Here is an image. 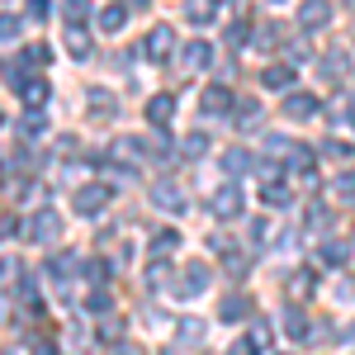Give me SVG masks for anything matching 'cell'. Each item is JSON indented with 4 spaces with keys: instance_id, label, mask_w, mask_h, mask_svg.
<instances>
[{
    "instance_id": "obj_1",
    "label": "cell",
    "mask_w": 355,
    "mask_h": 355,
    "mask_svg": "<svg viewBox=\"0 0 355 355\" xmlns=\"http://www.w3.org/2000/svg\"><path fill=\"white\" fill-rule=\"evenodd\" d=\"M24 237L28 242H57V237H62V218H57L53 209H38V214L24 223Z\"/></svg>"
},
{
    "instance_id": "obj_2",
    "label": "cell",
    "mask_w": 355,
    "mask_h": 355,
    "mask_svg": "<svg viewBox=\"0 0 355 355\" xmlns=\"http://www.w3.org/2000/svg\"><path fill=\"white\" fill-rule=\"evenodd\" d=\"M110 199H114L110 185H81V190H76V214H81V218H100Z\"/></svg>"
},
{
    "instance_id": "obj_3",
    "label": "cell",
    "mask_w": 355,
    "mask_h": 355,
    "mask_svg": "<svg viewBox=\"0 0 355 355\" xmlns=\"http://www.w3.org/2000/svg\"><path fill=\"white\" fill-rule=\"evenodd\" d=\"M110 157H114V166L133 171V166H142V157H147V142H142V137H114Z\"/></svg>"
},
{
    "instance_id": "obj_4",
    "label": "cell",
    "mask_w": 355,
    "mask_h": 355,
    "mask_svg": "<svg viewBox=\"0 0 355 355\" xmlns=\"http://www.w3.org/2000/svg\"><path fill=\"white\" fill-rule=\"evenodd\" d=\"M171 48H175V28H171V24H157L137 53H147V62H166V57H171Z\"/></svg>"
},
{
    "instance_id": "obj_5",
    "label": "cell",
    "mask_w": 355,
    "mask_h": 355,
    "mask_svg": "<svg viewBox=\"0 0 355 355\" xmlns=\"http://www.w3.org/2000/svg\"><path fill=\"white\" fill-rule=\"evenodd\" d=\"M152 204L166 209V214H185V190H180L175 180H157V185H152Z\"/></svg>"
},
{
    "instance_id": "obj_6",
    "label": "cell",
    "mask_w": 355,
    "mask_h": 355,
    "mask_svg": "<svg viewBox=\"0 0 355 355\" xmlns=\"http://www.w3.org/2000/svg\"><path fill=\"white\" fill-rule=\"evenodd\" d=\"M209 209H214V218H223V223L237 218V214H242V190H237V185H218Z\"/></svg>"
},
{
    "instance_id": "obj_7",
    "label": "cell",
    "mask_w": 355,
    "mask_h": 355,
    "mask_svg": "<svg viewBox=\"0 0 355 355\" xmlns=\"http://www.w3.org/2000/svg\"><path fill=\"white\" fill-rule=\"evenodd\" d=\"M175 105H180V100H175V95H171V90H162V95H152V100H147V123H152V128H166V123H171V114H175Z\"/></svg>"
},
{
    "instance_id": "obj_8",
    "label": "cell",
    "mask_w": 355,
    "mask_h": 355,
    "mask_svg": "<svg viewBox=\"0 0 355 355\" xmlns=\"http://www.w3.org/2000/svg\"><path fill=\"white\" fill-rule=\"evenodd\" d=\"M209 279H214L209 266H204V261H190V266H185V284H180V299H199V294L209 289Z\"/></svg>"
},
{
    "instance_id": "obj_9",
    "label": "cell",
    "mask_w": 355,
    "mask_h": 355,
    "mask_svg": "<svg viewBox=\"0 0 355 355\" xmlns=\"http://www.w3.org/2000/svg\"><path fill=\"white\" fill-rule=\"evenodd\" d=\"M232 105H237V100H232V90H227V85H209V90H204V100H199V110L209 114V119H214V114H227Z\"/></svg>"
},
{
    "instance_id": "obj_10",
    "label": "cell",
    "mask_w": 355,
    "mask_h": 355,
    "mask_svg": "<svg viewBox=\"0 0 355 355\" xmlns=\"http://www.w3.org/2000/svg\"><path fill=\"white\" fill-rule=\"evenodd\" d=\"M327 19H331V5H327V0H303V5H299V24L303 28H322Z\"/></svg>"
},
{
    "instance_id": "obj_11",
    "label": "cell",
    "mask_w": 355,
    "mask_h": 355,
    "mask_svg": "<svg viewBox=\"0 0 355 355\" xmlns=\"http://www.w3.org/2000/svg\"><path fill=\"white\" fill-rule=\"evenodd\" d=\"M246 313H251V299H246V294H227V299H218V322H242Z\"/></svg>"
},
{
    "instance_id": "obj_12",
    "label": "cell",
    "mask_w": 355,
    "mask_h": 355,
    "mask_svg": "<svg viewBox=\"0 0 355 355\" xmlns=\"http://www.w3.org/2000/svg\"><path fill=\"white\" fill-rule=\"evenodd\" d=\"M185 19H190V24H214V19H218V0H185Z\"/></svg>"
},
{
    "instance_id": "obj_13",
    "label": "cell",
    "mask_w": 355,
    "mask_h": 355,
    "mask_svg": "<svg viewBox=\"0 0 355 355\" xmlns=\"http://www.w3.org/2000/svg\"><path fill=\"white\" fill-rule=\"evenodd\" d=\"M62 43H67V53L76 57V62H85V57H90V33H85L81 24H67V33H62Z\"/></svg>"
},
{
    "instance_id": "obj_14",
    "label": "cell",
    "mask_w": 355,
    "mask_h": 355,
    "mask_svg": "<svg viewBox=\"0 0 355 355\" xmlns=\"http://www.w3.org/2000/svg\"><path fill=\"white\" fill-rule=\"evenodd\" d=\"M180 67H185V71H204V67H209V62H214V48H209V43H190V48H180Z\"/></svg>"
},
{
    "instance_id": "obj_15",
    "label": "cell",
    "mask_w": 355,
    "mask_h": 355,
    "mask_svg": "<svg viewBox=\"0 0 355 355\" xmlns=\"http://www.w3.org/2000/svg\"><path fill=\"white\" fill-rule=\"evenodd\" d=\"M284 114H289V119H313V114H318V100L303 95V90H294V95H284Z\"/></svg>"
},
{
    "instance_id": "obj_16",
    "label": "cell",
    "mask_w": 355,
    "mask_h": 355,
    "mask_svg": "<svg viewBox=\"0 0 355 355\" xmlns=\"http://www.w3.org/2000/svg\"><path fill=\"white\" fill-rule=\"evenodd\" d=\"M19 100H24L28 110H43V105H48V81H38V76L24 81V85H19Z\"/></svg>"
},
{
    "instance_id": "obj_17",
    "label": "cell",
    "mask_w": 355,
    "mask_h": 355,
    "mask_svg": "<svg viewBox=\"0 0 355 355\" xmlns=\"http://www.w3.org/2000/svg\"><path fill=\"white\" fill-rule=\"evenodd\" d=\"M204 152H209V133H199V128H194V133L180 137V157H185V162H199Z\"/></svg>"
},
{
    "instance_id": "obj_18",
    "label": "cell",
    "mask_w": 355,
    "mask_h": 355,
    "mask_svg": "<svg viewBox=\"0 0 355 355\" xmlns=\"http://www.w3.org/2000/svg\"><path fill=\"white\" fill-rule=\"evenodd\" d=\"M313 289H318V275L313 270H294L289 275V299H308Z\"/></svg>"
},
{
    "instance_id": "obj_19",
    "label": "cell",
    "mask_w": 355,
    "mask_h": 355,
    "mask_svg": "<svg viewBox=\"0 0 355 355\" xmlns=\"http://www.w3.org/2000/svg\"><path fill=\"white\" fill-rule=\"evenodd\" d=\"M261 85H266V90H284V85H294V67H266V71H261Z\"/></svg>"
},
{
    "instance_id": "obj_20",
    "label": "cell",
    "mask_w": 355,
    "mask_h": 355,
    "mask_svg": "<svg viewBox=\"0 0 355 355\" xmlns=\"http://www.w3.org/2000/svg\"><path fill=\"white\" fill-rule=\"evenodd\" d=\"M251 157H246L242 147H227V152H223V171H227V175H246V171H251Z\"/></svg>"
},
{
    "instance_id": "obj_21",
    "label": "cell",
    "mask_w": 355,
    "mask_h": 355,
    "mask_svg": "<svg viewBox=\"0 0 355 355\" xmlns=\"http://www.w3.org/2000/svg\"><path fill=\"white\" fill-rule=\"evenodd\" d=\"M346 67H351V62H346V53H331V57H322V62H318V71H322L327 81H341V76H346Z\"/></svg>"
},
{
    "instance_id": "obj_22",
    "label": "cell",
    "mask_w": 355,
    "mask_h": 355,
    "mask_svg": "<svg viewBox=\"0 0 355 355\" xmlns=\"http://www.w3.org/2000/svg\"><path fill=\"white\" fill-rule=\"evenodd\" d=\"M318 256H322V266H331V270H336V266H346L351 246H346V242H322V251H318Z\"/></svg>"
},
{
    "instance_id": "obj_23",
    "label": "cell",
    "mask_w": 355,
    "mask_h": 355,
    "mask_svg": "<svg viewBox=\"0 0 355 355\" xmlns=\"http://www.w3.org/2000/svg\"><path fill=\"white\" fill-rule=\"evenodd\" d=\"M123 24H128V10H123V5H110V10L100 15V28H105V33H119Z\"/></svg>"
},
{
    "instance_id": "obj_24",
    "label": "cell",
    "mask_w": 355,
    "mask_h": 355,
    "mask_svg": "<svg viewBox=\"0 0 355 355\" xmlns=\"http://www.w3.org/2000/svg\"><path fill=\"white\" fill-rule=\"evenodd\" d=\"M289 171H299V175H313V152L308 147H289Z\"/></svg>"
},
{
    "instance_id": "obj_25",
    "label": "cell",
    "mask_w": 355,
    "mask_h": 355,
    "mask_svg": "<svg viewBox=\"0 0 355 355\" xmlns=\"http://www.w3.org/2000/svg\"><path fill=\"white\" fill-rule=\"evenodd\" d=\"M284 331H289L294 341H303V336H308V318H303L299 308H289V313H284Z\"/></svg>"
},
{
    "instance_id": "obj_26",
    "label": "cell",
    "mask_w": 355,
    "mask_h": 355,
    "mask_svg": "<svg viewBox=\"0 0 355 355\" xmlns=\"http://www.w3.org/2000/svg\"><path fill=\"white\" fill-rule=\"evenodd\" d=\"M85 15H90V0H67L62 5V19L67 24H85Z\"/></svg>"
},
{
    "instance_id": "obj_27",
    "label": "cell",
    "mask_w": 355,
    "mask_h": 355,
    "mask_svg": "<svg viewBox=\"0 0 355 355\" xmlns=\"http://www.w3.org/2000/svg\"><path fill=\"white\" fill-rule=\"evenodd\" d=\"M110 308H114L110 289H95V294H90V299H85V313H95V318H105V313H110Z\"/></svg>"
},
{
    "instance_id": "obj_28",
    "label": "cell",
    "mask_w": 355,
    "mask_h": 355,
    "mask_svg": "<svg viewBox=\"0 0 355 355\" xmlns=\"http://www.w3.org/2000/svg\"><path fill=\"white\" fill-rule=\"evenodd\" d=\"M90 110L105 114V119H114V114H119V105H114V95H105V90H90Z\"/></svg>"
},
{
    "instance_id": "obj_29",
    "label": "cell",
    "mask_w": 355,
    "mask_h": 355,
    "mask_svg": "<svg viewBox=\"0 0 355 355\" xmlns=\"http://www.w3.org/2000/svg\"><path fill=\"white\" fill-rule=\"evenodd\" d=\"M100 341H123V318H100Z\"/></svg>"
},
{
    "instance_id": "obj_30",
    "label": "cell",
    "mask_w": 355,
    "mask_h": 355,
    "mask_svg": "<svg viewBox=\"0 0 355 355\" xmlns=\"http://www.w3.org/2000/svg\"><path fill=\"white\" fill-rule=\"evenodd\" d=\"M237 123H242V128H256V123H261V105H256V100H242V105H237Z\"/></svg>"
},
{
    "instance_id": "obj_31",
    "label": "cell",
    "mask_w": 355,
    "mask_h": 355,
    "mask_svg": "<svg viewBox=\"0 0 355 355\" xmlns=\"http://www.w3.org/2000/svg\"><path fill=\"white\" fill-rule=\"evenodd\" d=\"M266 204H275V209H284V204H289V185H279V180H266Z\"/></svg>"
},
{
    "instance_id": "obj_32",
    "label": "cell",
    "mask_w": 355,
    "mask_h": 355,
    "mask_svg": "<svg viewBox=\"0 0 355 355\" xmlns=\"http://www.w3.org/2000/svg\"><path fill=\"white\" fill-rule=\"evenodd\" d=\"M43 128H48V123H43V114H38V110L19 119V133H24V137H43Z\"/></svg>"
},
{
    "instance_id": "obj_33",
    "label": "cell",
    "mask_w": 355,
    "mask_h": 355,
    "mask_svg": "<svg viewBox=\"0 0 355 355\" xmlns=\"http://www.w3.org/2000/svg\"><path fill=\"white\" fill-rule=\"evenodd\" d=\"M331 194H336V199H355V171L336 175V180H331Z\"/></svg>"
},
{
    "instance_id": "obj_34",
    "label": "cell",
    "mask_w": 355,
    "mask_h": 355,
    "mask_svg": "<svg viewBox=\"0 0 355 355\" xmlns=\"http://www.w3.org/2000/svg\"><path fill=\"white\" fill-rule=\"evenodd\" d=\"M19 28H24L19 15H0V38H5V43H10V38H19Z\"/></svg>"
},
{
    "instance_id": "obj_35",
    "label": "cell",
    "mask_w": 355,
    "mask_h": 355,
    "mask_svg": "<svg viewBox=\"0 0 355 355\" xmlns=\"http://www.w3.org/2000/svg\"><path fill=\"white\" fill-rule=\"evenodd\" d=\"M24 62H33V67H48V62H53V48H48V43H33V48L24 53Z\"/></svg>"
},
{
    "instance_id": "obj_36",
    "label": "cell",
    "mask_w": 355,
    "mask_h": 355,
    "mask_svg": "<svg viewBox=\"0 0 355 355\" xmlns=\"http://www.w3.org/2000/svg\"><path fill=\"white\" fill-rule=\"evenodd\" d=\"M175 242H180L175 232H157V237H152V251H157V256H171V251H175Z\"/></svg>"
},
{
    "instance_id": "obj_37",
    "label": "cell",
    "mask_w": 355,
    "mask_h": 355,
    "mask_svg": "<svg viewBox=\"0 0 355 355\" xmlns=\"http://www.w3.org/2000/svg\"><path fill=\"white\" fill-rule=\"evenodd\" d=\"M166 275H171V270H166V261H152V266H147V284H152V289H162Z\"/></svg>"
},
{
    "instance_id": "obj_38",
    "label": "cell",
    "mask_w": 355,
    "mask_h": 355,
    "mask_svg": "<svg viewBox=\"0 0 355 355\" xmlns=\"http://www.w3.org/2000/svg\"><path fill=\"white\" fill-rule=\"evenodd\" d=\"M199 336H204V322L199 318H185L180 322V341H199Z\"/></svg>"
},
{
    "instance_id": "obj_39",
    "label": "cell",
    "mask_w": 355,
    "mask_h": 355,
    "mask_svg": "<svg viewBox=\"0 0 355 355\" xmlns=\"http://www.w3.org/2000/svg\"><path fill=\"white\" fill-rule=\"evenodd\" d=\"M15 275H19V261H0V294L15 284Z\"/></svg>"
},
{
    "instance_id": "obj_40",
    "label": "cell",
    "mask_w": 355,
    "mask_h": 355,
    "mask_svg": "<svg viewBox=\"0 0 355 355\" xmlns=\"http://www.w3.org/2000/svg\"><path fill=\"white\" fill-rule=\"evenodd\" d=\"M327 157H331V162H351L355 166V152L346 147V142H327Z\"/></svg>"
},
{
    "instance_id": "obj_41",
    "label": "cell",
    "mask_w": 355,
    "mask_h": 355,
    "mask_svg": "<svg viewBox=\"0 0 355 355\" xmlns=\"http://www.w3.org/2000/svg\"><path fill=\"white\" fill-rule=\"evenodd\" d=\"M246 336L256 341V351H266V346H270V327H266V322H256V327L246 331Z\"/></svg>"
},
{
    "instance_id": "obj_42",
    "label": "cell",
    "mask_w": 355,
    "mask_h": 355,
    "mask_svg": "<svg viewBox=\"0 0 355 355\" xmlns=\"http://www.w3.org/2000/svg\"><path fill=\"white\" fill-rule=\"evenodd\" d=\"M85 279H95V284L110 279V266H105V261H85Z\"/></svg>"
},
{
    "instance_id": "obj_43",
    "label": "cell",
    "mask_w": 355,
    "mask_h": 355,
    "mask_svg": "<svg viewBox=\"0 0 355 355\" xmlns=\"http://www.w3.org/2000/svg\"><path fill=\"white\" fill-rule=\"evenodd\" d=\"M48 15H53L48 0H28V19H48Z\"/></svg>"
},
{
    "instance_id": "obj_44",
    "label": "cell",
    "mask_w": 355,
    "mask_h": 355,
    "mask_svg": "<svg viewBox=\"0 0 355 355\" xmlns=\"http://www.w3.org/2000/svg\"><path fill=\"white\" fill-rule=\"evenodd\" d=\"M227 355H256V341L242 336V341H232V351H227Z\"/></svg>"
},
{
    "instance_id": "obj_45",
    "label": "cell",
    "mask_w": 355,
    "mask_h": 355,
    "mask_svg": "<svg viewBox=\"0 0 355 355\" xmlns=\"http://www.w3.org/2000/svg\"><path fill=\"white\" fill-rule=\"evenodd\" d=\"M284 53H289V67H294V62H308V48H303V43H294V48H284Z\"/></svg>"
},
{
    "instance_id": "obj_46",
    "label": "cell",
    "mask_w": 355,
    "mask_h": 355,
    "mask_svg": "<svg viewBox=\"0 0 355 355\" xmlns=\"http://www.w3.org/2000/svg\"><path fill=\"white\" fill-rule=\"evenodd\" d=\"M227 43H246V24H232V28H227Z\"/></svg>"
},
{
    "instance_id": "obj_47",
    "label": "cell",
    "mask_w": 355,
    "mask_h": 355,
    "mask_svg": "<svg viewBox=\"0 0 355 355\" xmlns=\"http://www.w3.org/2000/svg\"><path fill=\"white\" fill-rule=\"evenodd\" d=\"M10 232H15V218H10V214H0V242H5Z\"/></svg>"
},
{
    "instance_id": "obj_48",
    "label": "cell",
    "mask_w": 355,
    "mask_h": 355,
    "mask_svg": "<svg viewBox=\"0 0 355 355\" xmlns=\"http://www.w3.org/2000/svg\"><path fill=\"white\" fill-rule=\"evenodd\" d=\"M105 355H133V351H128V346H110Z\"/></svg>"
},
{
    "instance_id": "obj_49",
    "label": "cell",
    "mask_w": 355,
    "mask_h": 355,
    "mask_svg": "<svg viewBox=\"0 0 355 355\" xmlns=\"http://www.w3.org/2000/svg\"><path fill=\"white\" fill-rule=\"evenodd\" d=\"M128 5H133V10H142V5H147V0H128Z\"/></svg>"
},
{
    "instance_id": "obj_50",
    "label": "cell",
    "mask_w": 355,
    "mask_h": 355,
    "mask_svg": "<svg viewBox=\"0 0 355 355\" xmlns=\"http://www.w3.org/2000/svg\"><path fill=\"white\" fill-rule=\"evenodd\" d=\"M0 355H15V351H0Z\"/></svg>"
},
{
    "instance_id": "obj_51",
    "label": "cell",
    "mask_w": 355,
    "mask_h": 355,
    "mask_svg": "<svg viewBox=\"0 0 355 355\" xmlns=\"http://www.w3.org/2000/svg\"><path fill=\"white\" fill-rule=\"evenodd\" d=\"M351 5H355V0H351Z\"/></svg>"
}]
</instances>
